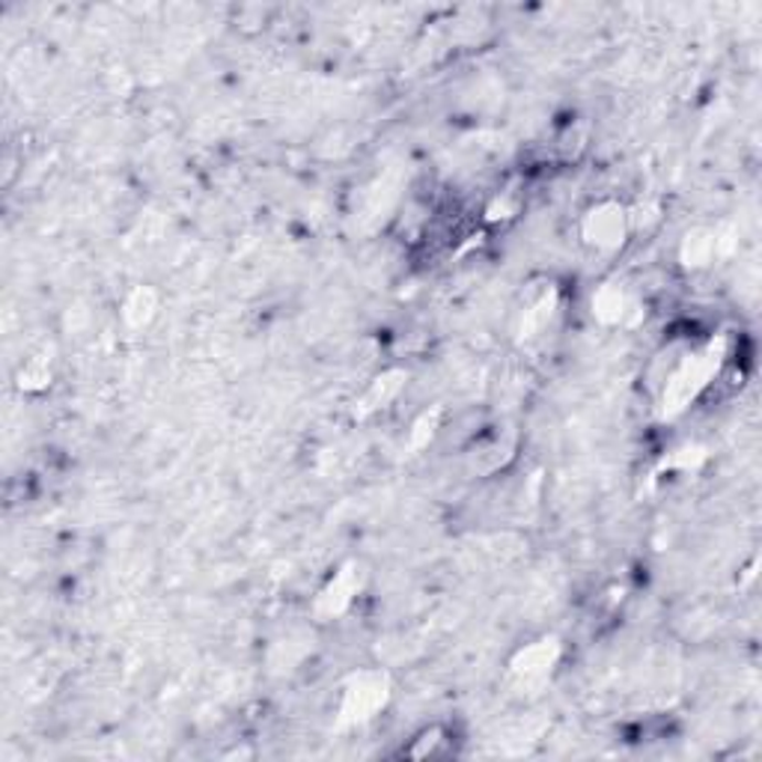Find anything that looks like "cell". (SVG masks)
<instances>
[{"mask_svg":"<svg viewBox=\"0 0 762 762\" xmlns=\"http://www.w3.org/2000/svg\"><path fill=\"white\" fill-rule=\"evenodd\" d=\"M721 361L723 352L715 343L704 348H688L679 357H674V364L662 376L664 411L676 415V411L691 406L694 399L715 382Z\"/></svg>","mask_w":762,"mask_h":762,"instance_id":"1","label":"cell"},{"mask_svg":"<svg viewBox=\"0 0 762 762\" xmlns=\"http://www.w3.org/2000/svg\"><path fill=\"white\" fill-rule=\"evenodd\" d=\"M629 233H632V215L616 200L595 203L581 218V238H584L587 248L599 250V254H614V250L623 248Z\"/></svg>","mask_w":762,"mask_h":762,"instance_id":"2","label":"cell"},{"mask_svg":"<svg viewBox=\"0 0 762 762\" xmlns=\"http://www.w3.org/2000/svg\"><path fill=\"white\" fill-rule=\"evenodd\" d=\"M387 676L376 670L355 674L343 685V700H340V723H364L376 718L378 709L387 704Z\"/></svg>","mask_w":762,"mask_h":762,"instance_id":"3","label":"cell"},{"mask_svg":"<svg viewBox=\"0 0 762 762\" xmlns=\"http://www.w3.org/2000/svg\"><path fill=\"white\" fill-rule=\"evenodd\" d=\"M557 664V644L555 641H539V644L525 646L509 664V674L518 683V688H530L548 679L551 667Z\"/></svg>","mask_w":762,"mask_h":762,"instance_id":"4","label":"cell"},{"mask_svg":"<svg viewBox=\"0 0 762 762\" xmlns=\"http://www.w3.org/2000/svg\"><path fill=\"white\" fill-rule=\"evenodd\" d=\"M634 310L637 304H634L632 292L616 283H604L593 296V316L604 325H625L634 316Z\"/></svg>","mask_w":762,"mask_h":762,"instance_id":"5","label":"cell"},{"mask_svg":"<svg viewBox=\"0 0 762 762\" xmlns=\"http://www.w3.org/2000/svg\"><path fill=\"white\" fill-rule=\"evenodd\" d=\"M361 569H355V566H348V569H343L340 575H334V581L322 590V595H319L316 602V611L319 614L325 616H337L346 611L348 604H352V599H355L357 587H361Z\"/></svg>","mask_w":762,"mask_h":762,"instance_id":"6","label":"cell"},{"mask_svg":"<svg viewBox=\"0 0 762 762\" xmlns=\"http://www.w3.org/2000/svg\"><path fill=\"white\" fill-rule=\"evenodd\" d=\"M718 257V233L715 229H694L683 242V262L691 268L712 266Z\"/></svg>","mask_w":762,"mask_h":762,"instance_id":"7","label":"cell"},{"mask_svg":"<svg viewBox=\"0 0 762 762\" xmlns=\"http://www.w3.org/2000/svg\"><path fill=\"white\" fill-rule=\"evenodd\" d=\"M152 313H155V292H149V289H135L129 296V301H126V319H129V325H147L149 319H152Z\"/></svg>","mask_w":762,"mask_h":762,"instance_id":"8","label":"cell"}]
</instances>
